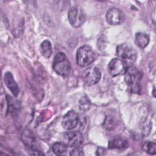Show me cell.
I'll return each instance as SVG.
<instances>
[{
  "label": "cell",
  "instance_id": "6da1fadb",
  "mask_svg": "<svg viewBox=\"0 0 156 156\" xmlns=\"http://www.w3.org/2000/svg\"><path fill=\"white\" fill-rule=\"evenodd\" d=\"M116 55L127 68L132 66V64L136 61L137 51L131 45L122 43L116 48Z\"/></svg>",
  "mask_w": 156,
  "mask_h": 156
},
{
  "label": "cell",
  "instance_id": "7a4b0ae2",
  "mask_svg": "<svg viewBox=\"0 0 156 156\" xmlns=\"http://www.w3.org/2000/svg\"><path fill=\"white\" fill-rule=\"evenodd\" d=\"M141 75L138 69L133 66H128L124 72V80L130 88L132 92L139 93L141 91L140 80Z\"/></svg>",
  "mask_w": 156,
  "mask_h": 156
},
{
  "label": "cell",
  "instance_id": "3957f363",
  "mask_svg": "<svg viewBox=\"0 0 156 156\" xmlns=\"http://www.w3.org/2000/svg\"><path fill=\"white\" fill-rule=\"evenodd\" d=\"M53 69L55 72L63 77L69 74L71 71V64L66 55L63 52H58L53 60Z\"/></svg>",
  "mask_w": 156,
  "mask_h": 156
},
{
  "label": "cell",
  "instance_id": "277c9868",
  "mask_svg": "<svg viewBox=\"0 0 156 156\" xmlns=\"http://www.w3.org/2000/svg\"><path fill=\"white\" fill-rule=\"evenodd\" d=\"M76 63L81 67L91 64L95 59V54L91 48L87 44L80 46L76 52Z\"/></svg>",
  "mask_w": 156,
  "mask_h": 156
},
{
  "label": "cell",
  "instance_id": "5b68a950",
  "mask_svg": "<svg viewBox=\"0 0 156 156\" xmlns=\"http://www.w3.org/2000/svg\"><path fill=\"white\" fill-rule=\"evenodd\" d=\"M68 18L70 24L75 28L80 27L85 20V15L80 7H73L68 13Z\"/></svg>",
  "mask_w": 156,
  "mask_h": 156
},
{
  "label": "cell",
  "instance_id": "8992f818",
  "mask_svg": "<svg viewBox=\"0 0 156 156\" xmlns=\"http://www.w3.org/2000/svg\"><path fill=\"white\" fill-rule=\"evenodd\" d=\"M80 122L79 115L74 110H70L63 117L62 124L64 129L71 130L76 128Z\"/></svg>",
  "mask_w": 156,
  "mask_h": 156
},
{
  "label": "cell",
  "instance_id": "52a82bcc",
  "mask_svg": "<svg viewBox=\"0 0 156 156\" xmlns=\"http://www.w3.org/2000/svg\"><path fill=\"white\" fill-rule=\"evenodd\" d=\"M84 82L88 85H93L97 83L101 79V73L99 69L96 66L87 68L83 73Z\"/></svg>",
  "mask_w": 156,
  "mask_h": 156
},
{
  "label": "cell",
  "instance_id": "ba28073f",
  "mask_svg": "<svg viewBox=\"0 0 156 156\" xmlns=\"http://www.w3.org/2000/svg\"><path fill=\"white\" fill-rule=\"evenodd\" d=\"M107 22L110 25H119L125 20L124 13L119 9L111 8L106 13Z\"/></svg>",
  "mask_w": 156,
  "mask_h": 156
},
{
  "label": "cell",
  "instance_id": "9c48e42d",
  "mask_svg": "<svg viewBox=\"0 0 156 156\" xmlns=\"http://www.w3.org/2000/svg\"><path fill=\"white\" fill-rule=\"evenodd\" d=\"M63 140L67 145L72 147H77L83 143V137L80 132L76 130L65 133Z\"/></svg>",
  "mask_w": 156,
  "mask_h": 156
},
{
  "label": "cell",
  "instance_id": "30bf717a",
  "mask_svg": "<svg viewBox=\"0 0 156 156\" xmlns=\"http://www.w3.org/2000/svg\"><path fill=\"white\" fill-rule=\"evenodd\" d=\"M126 66L118 58H114L110 60L108 65V71L112 77H116L124 73Z\"/></svg>",
  "mask_w": 156,
  "mask_h": 156
},
{
  "label": "cell",
  "instance_id": "8fae6325",
  "mask_svg": "<svg viewBox=\"0 0 156 156\" xmlns=\"http://www.w3.org/2000/svg\"><path fill=\"white\" fill-rule=\"evenodd\" d=\"M21 139L24 144L32 152L37 150V142L33 133L29 129H24L21 135Z\"/></svg>",
  "mask_w": 156,
  "mask_h": 156
},
{
  "label": "cell",
  "instance_id": "7c38bea8",
  "mask_svg": "<svg viewBox=\"0 0 156 156\" xmlns=\"http://www.w3.org/2000/svg\"><path fill=\"white\" fill-rule=\"evenodd\" d=\"M4 80L5 84L11 91L15 96H17L20 93V88L14 80L13 76L10 72H6L4 74Z\"/></svg>",
  "mask_w": 156,
  "mask_h": 156
},
{
  "label": "cell",
  "instance_id": "4fadbf2b",
  "mask_svg": "<svg viewBox=\"0 0 156 156\" xmlns=\"http://www.w3.org/2000/svg\"><path fill=\"white\" fill-rule=\"evenodd\" d=\"M108 146V148L112 149L123 150L128 147L129 144L126 139L122 137L116 136L109 140Z\"/></svg>",
  "mask_w": 156,
  "mask_h": 156
},
{
  "label": "cell",
  "instance_id": "5bb4252c",
  "mask_svg": "<svg viewBox=\"0 0 156 156\" xmlns=\"http://www.w3.org/2000/svg\"><path fill=\"white\" fill-rule=\"evenodd\" d=\"M149 36L144 32H137L135 34V41L138 47L141 49L147 46L149 42Z\"/></svg>",
  "mask_w": 156,
  "mask_h": 156
},
{
  "label": "cell",
  "instance_id": "9a60e30c",
  "mask_svg": "<svg viewBox=\"0 0 156 156\" xmlns=\"http://www.w3.org/2000/svg\"><path fill=\"white\" fill-rule=\"evenodd\" d=\"M40 52L41 55L46 58H48L51 57L52 54V45L49 40H44L41 43Z\"/></svg>",
  "mask_w": 156,
  "mask_h": 156
},
{
  "label": "cell",
  "instance_id": "2e32d148",
  "mask_svg": "<svg viewBox=\"0 0 156 156\" xmlns=\"http://www.w3.org/2000/svg\"><path fill=\"white\" fill-rule=\"evenodd\" d=\"M7 101L8 104L7 112L9 113H11L12 114L17 113L20 108L19 102L9 95H7Z\"/></svg>",
  "mask_w": 156,
  "mask_h": 156
},
{
  "label": "cell",
  "instance_id": "e0dca14e",
  "mask_svg": "<svg viewBox=\"0 0 156 156\" xmlns=\"http://www.w3.org/2000/svg\"><path fill=\"white\" fill-rule=\"evenodd\" d=\"M67 144L60 142H56L52 146V151L56 155L65 154L67 151Z\"/></svg>",
  "mask_w": 156,
  "mask_h": 156
},
{
  "label": "cell",
  "instance_id": "ac0fdd59",
  "mask_svg": "<svg viewBox=\"0 0 156 156\" xmlns=\"http://www.w3.org/2000/svg\"><path fill=\"white\" fill-rule=\"evenodd\" d=\"M142 149L151 155H155L156 153V144L154 142L147 141L142 145Z\"/></svg>",
  "mask_w": 156,
  "mask_h": 156
},
{
  "label": "cell",
  "instance_id": "d6986e66",
  "mask_svg": "<svg viewBox=\"0 0 156 156\" xmlns=\"http://www.w3.org/2000/svg\"><path fill=\"white\" fill-rule=\"evenodd\" d=\"M90 101L89 99L88 98L87 96H85L81 98V99L79 100V107L80 110L82 112H87V110H89L90 107Z\"/></svg>",
  "mask_w": 156,
  "mask_h": 156
},
{
  "label": "cell",
  "instance_id": "ffe728a7",
  "mask_svg": "<svg viewBox=\"0 0 156 156\" xmlns=\"http://www.w3.org/2000/svg\"><path fill=\"white\" fill-rule=\"evenodd\" d=\"M104 127L107 130H112L115 127L116 121L112 116H107L104 122Z\"/></svg>",
  "mask_w": 156,
  "mask_h": 156
},
{
  "label": "cell",
  "instance_id": "44dd1931",
  "mask_svg": "<svg viewBox=\"0 0 156 156\" xmlns=\"http://www.w3.org/2000/svg\"><path fill=\"white\" fill-rule=\"evenodd\" d=\"M70 155H83V151L79 148V147H74L73 149H72L69 153Z\"/></svg>",
  "mask_w": 156,
  "mask_h": 156
},
{
  "label": "cell",
  "instance_id": "7402d4cb",
  "mask_svg": "<svg viewBox=\"0 0 156 156\" xmlns=\"http://www.w3.org/2000/svg\"><path fill=\"white\" fill-rule=\"evenodd\" d=\"M104 151H105V150H104V148L99 147V148H98V149L97 150V154H98L99 152H101V155H104V154L103 153Z\"/></svg>",
  "mask_w": 156,
  "mask_h": 156
}]
</instances>
